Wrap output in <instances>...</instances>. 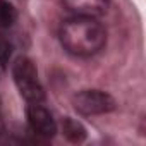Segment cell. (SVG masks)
Instances as JSON below:
<instances>
[{
    "label": "cell",
    "mask_w": 146,
    "mask_h": 146,
    "mask_svg": "<svg viewBox=\"0 0 146 146\" xmlns=\"http://www.w3.org/2000/svg\"><path fill=\"white\" fill-rule=\"evenodd\" d=\"M62 46L76 57H91L107 43V31L96 17L74 16L60 28Z\"/></svg>",
    "instance_id": "cell-1"
},
{
    "label": "cell",
    "mask_w": 146,
    "mask_h": 146,
    "mask_svg": "<svg viewBox=\"0 0 146 146\" xmlns=\"http://www.w3.org/2000/svg\"><path fill=\"white\" fill-rule=\"evenodd\" d=\"M12 78L21 96L29 103H41L45 100L43 86L38 79V70L31 58L19 57L12 65Z\"/></svg>",
    "instance_id": "cell-2"
},
{
    "label": "cell",
    "mask_w": 146,
    "mask_h": 146,
    "mask_svg": "<svg viewBox=\"0 0 146 146\" xmlns=\"http://www.w3.org/2000/svg\"><path fill=\"white\" fill-rule=\"evenodd\" d=\"M74 108L83 115H102L115 108V100L100 90H84L72 100Z\"/></svg>",
    "instance_id": "cell-3"
},
{
    "label": "cell",
    "mask_w": 146,
    "mask_h": 146,
    "mask_svg": "<svg viewBox=\"0 0 146 146\" xmlns=\"http://www.w3.org/2000/svg\"><path fill=\"white\" fill-rule=\"evenodd\" d=\"M28 113V124L31 131L36 136L41 137H52L57 132V122L52 117V113L41 105V103H31L26 110Z\"/></svg>",
    "instance_id": "cell-4"
},
{
    "label": "cell",
    "mask_w": 146,
    "mask_h": 146,
    "mask_svg": "<svg viewBox=\"0 0 146 146\" xmlns=\"http://www.w3.org/2000/svg\"><path fill=\"white\" fill-rule=\"evenodd\" d=\"M69 12L81 17H100L108 11L110 0H64Z\"/></svg>",
    "instance_id": "cell-5"
},
{
    "label": "cell",
    "mask_w": 146,
    "mask_h": 146,
    "mask_svg": "<svg viewBox=\"0 0 146 146\" xmlns=\"http://www.w3.org/2000/svg\"><path fill=\"white\" fill-rule=\"evenodd\" d=\"M62 132L64 136L70 141V143H81L86 139V129L81 122L70 119V117H65L62 120Z\"/></svg>",
    "instance_id": "cell-6"
},
{
    "label": "cell",
    "mask_w": 146,
    "mask_h": 146,
    "mask_svg": "<svg viewBox=\"0 0 146 146\" xmlns=\"http://www.w3.org/2000/svg\"><path fill=\"white\" fill-rule=\"evenodd\" d=\"M17 19V12L12 4H9L7 0H0V29L11 28Z\"/></svg>",
    "instance_id": "cell-7"
},
{
    "label": "cell",
    "mask_w": 146,
    "mask_h": 146,
    "mask_svg": "<svg viewBox=\"0 0 146 146\" xmlns=\"http://www.w3.org/2000/svg\"><path fill=\"white\" fill-rule=\"evenodd\" d=\"M11 55H12V43L2 36L0 38V65L4 69L7 67V64L11 60Z\"/></svg>",
    "instance_id": "cell-8"
},
{
    "label": "cell",
    "mask_w": 146,
    "mask_h": 146,
    "mask_svg": "<svg viewBox=\"0 0 146 146\" xmlns=\"http://www.w3.org/2000/svg\"><path fill=\"white\" fill-rule=\"evenodd\" d=\"M2 132H4V122H2V119H0V136H2Z\"/></svg>",
    "instance_id": "cell-9"
}]
</instances>
